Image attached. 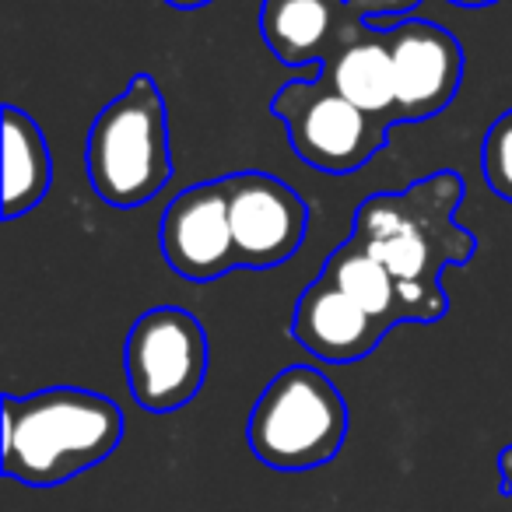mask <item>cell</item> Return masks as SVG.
Segmentation results:
<instances>
[{
  "label": "cell",
  "instance_id": "obj_1",
  "mask_svg": "<svg viewBox=\"0 0 512 512\" xmlns=\"http://www.w3.org/2000/svg\"><path fill=\"white\" fill-rule=\"evenodd\" d=\"M463 197V176L442 169L400 193H372L355 211L348 239L393 274L411 323H439L449 313L442 271L477 253V239L456 221Z\"/></svg>",
  "mask_w": 512,
  "mask_h": 512
},
{
  "label": "cell",
  "instance_id": "obj_2",
  "mask_svg": "<svg viewBox=\"0 0 512 512\" xmlns=\"http://www.w3.org/2000/svg\"><path fill=\"white\" fill-rule=\"evenodd\" d=\"M123 411L109 397L78 386H50L4 397L0 470L25 488H57L120 449Z\"/></svg>",
  "mask_w": 512,
  "mask_h": 512
},
{
  "label": "cell",
  "instance_id": "obj_3",
  "mask_svg": "<svg viewBox=\"0 0 512 512\" xmlns=\"http://www.w3.org/2000/svg\"><path fill=\"white\" fill-rule=\"evenodd\" d=\"M88 183L102 204L130 211L155 200L172 179L169 113L151 74H134L95 116L85 144Z\"/></svg>",
  "mask_w": 512,
  "mask_h": 512
},
{
  "label": "cell",
  "instance_id": "obj_4",
  "mask_svg": "<svg viewBox=\"0 0 512 512\" xmlns=\"http://www.w3.org/2000/svg\"><path fill=\"white\" fill-rule=\"evenodd\" d=\"M351 414L344 393L309 365L281 369L249 411V453L271 470H316L344 449Z\"/></svg>",
  "mask_w": 512,
  "mask_h": 512
},
{
  "label": "cell",
  "instance_id": "obj_5",
  "mask_svg": "<svg viewBox=\"0 0 512 512\" xmlns=\"http://www.w3.org/2000/svg\"><path fill=\"white\" fill-rule=\"evenodd\" d=\"M271 113L288 130L295 155L327 176L358 172L386 148L390 137V127L351 106L320 74L281 85L271 99Z\"/></svg>",
  "mask_w": 512,
  "mask_h": 512
},
{
  "label": "cell",
  "instance_id": "obj_6",
  "mask_svg": "<svg viewBox=\"0 0 512 512\" xmlns=\"http://www.w3.org/2000/svg\"><path fill=\"white\" fill-rule=\"evenodd\" d=\"M207 334L193 313L179 306H155L134 320L123 348L127 386L148 414H172L186 407L207 379Z\"/></svg>",
  "mask_w": 512,
  "mask_h": 512
},
{
  "label": "cell",
  "instance_id": "obj_7",
  "mask_svg": "<svg viewBox=\"0 0 512 512\" xmlns=\"http://www.w3.org/2000/svg\"><path fill=\"white\" fill-rule=\"evenodd\" d=\"M228 218L242 271H271L299 253L309 228V207L271 172H235L225 179Z\"/></svg>",
  "mask_w": 512,
  "mask_h": 512
},
{
  "label": "cell",
  "instance_id": "obj_8",
  "mask_svg": "<svg viewBox=\"0 0 512 512\" xmlns=\"http://www.w3.org/2000/svg\"><path fill=\"white\" fill-rule=\"evenodd\" d=\"M165 264L186 281H214L239 271L225 179L186 186L172 197L158 228Z\"/></svg>",
  "mask_w": 512,
  "mask_h": 512
},
{
  "label": "cell",
  "instance_id": "obj_9",
  "mask_svg": "<svg viewBox=\"0 0 512 512\" xmlns=\"http://www.w3.org/2000/svg\"><path fill=\"white\" fill-rule=\"evenodd\" d=\"M393 57L400 123L435 120L463 85V46L453 32L425 18H404L386 29Z\"/></svg>",
  "mask_w": 512,
  "mask_h": 512
},
{
  "label": "cell",
  "instance_id": "obj_10",
  "mask_svg": "<svg viewBox=\"0 0 512 512\" xmlns=\"http://www.w3.org/2000/svg\"><path fill=\"white\" fill-rule=\"evenodd\" d=\"M386 334H390V327H383L376 316L365 313L348 292H341L323 274L295 302L292 337L320 362H358V358L372 355Z\"/></svg>",
  "mask_w": 512,
  "mask_h": 512
},
{
  "label": "cell",
  "instance_id": "obj_11",
  "mask_svg": "<svg viewBox=\"0 0 512 512\" xmlns=\"http://www.w3.org/2000/svg\"><path fill=\"white\" fill-rule=\"evenodd\" d=\"M320 78L334 85L351 106L383 127H397V85H393V57L386 29L358 22L320 64Z\"/></svg>",
  "mask_w": 512,
  "mask_h": 512
},
{
  "label": "cell",
  "instance_id": "obj_12",
  "mask_svg": "<svg viewBox=\"0 0 512 512\" xmlns=\"http://www.w3.org/2000/svg\"><path fill=\"white\" fill-rule=\"evenodd\" d=\"M348 0H264L260 36L285 67H320L327 53L355 29Z\"/></svg>",
  "mask_w": 512,
  "mask_h": 512
},
{
  "label": "cell",
  "instance_id": "obj_13",
  "mask_svg": "<svg viewBox=\"0 0 512 512\" xmlns=\"http://www.w3.org/2000/svg\"><path fill=\"white\" fill-rule=\"evenodd\" d=\"M53 183V158L39 123L25 109L4 106V200L0 211L15 221L36 211Z\"/></svg>",
  "mask_w": 512,
  "mask_h": 512
},
{
  "label": "cell",
  "instance_id": "obj_14",
  "mask_svg": "<svg viewBox=\"0 0 512 512\" xmlns=\"http://www.w3.org/2000/svg\"><path fill=\"white\" fill-rule=\"evenodd\" d=\"M323 278L334 281L341 292H348L358 306L369 316H376L383 327H400V323H411V313H407V302L400 295L393 274L379 264L376 256L365 253L358 242L344 239L334 253L327 256L323 264Z\"/></svg>",
  "mask_w": 512,
  "mask_h": 512
},
{
  "label": "cell",
  "instance_id": "obj_15",
  "mask_svg": "<svg viewBox=\"0 0 512 512\" xmlns=\"http://www.w3.org/2000/svg\"><path fill=\"white\" fill-rule=\"evenodd\" d=\"M481 169L491 193L512 204V109L488 127L481 144Z\"/></svg>",
  "mask_w": 512,
  "mask_h": 512
},
{
  "label": "cell",
  "instance_id": "obj_16",
  "mask_svg": "<svg viewBox=\"0 0 512 512\" xmlns=\"http://www.w3.org/2000/svg\"><path fill=\"white\" fill-rule=\"evenodd\" d=\"M348 4L358 18L379 25V29H390V25L404 22L414 8H421V0H348Z\"/></svg>",
  "mask_w": 512,
  "mask_h": 512
},
{
  "label": "cell",
  "instance_id": "obj_17",
  "mask_svg": "<svg viewBox=\"0 0 512 512\" xmlns=\"http://www.w3.org/2000/svg\"><path fill=\"white\" fill-rule=\"evenodd\" d=\"M495 470H498V477H502V484H498V491H502V495H512V446L498 449V456H495Z\"/></svg>",
  "mask_w": 512,
  "mask_h": 512
},
{
  "label": "cell",
  "instance_id": "obj_18",
  "mask_svg": "<svg viewBox=\"0 0 512 512\" xmlns=\"http://www.w3.org/2000/svg\"><path fill=\"white\" fill-rule=\"evenodd\" d=\"M165 4L176 11H200V8H207V4H214V0H165Z\"/></svg>",
  "mask_w": 512,
  "mask_h": 512
},
{
  "label": "cell",
  "instance_id": "obj_19",
  "mask_svg": "<svg viewBox=\"0 0 512 512\" xmlns=\"http://www.w3.org/2000/svg\"><path fill=\"white\" fill-rule=\"evenodd\" d=\"M449 4H456V8H491L498 0H449Z\"/></svg>",
  "mask_w": 512,
  "mask_h": 512
}]
</instances>
